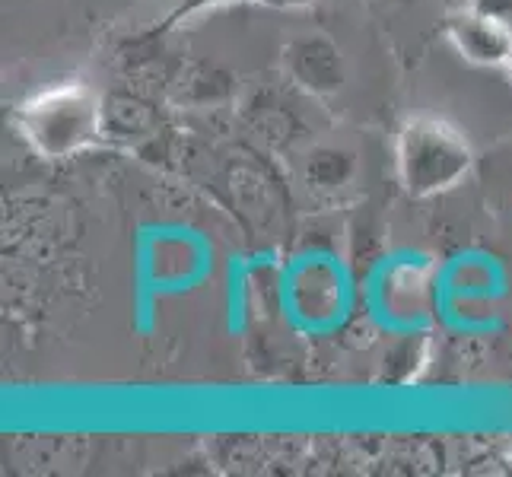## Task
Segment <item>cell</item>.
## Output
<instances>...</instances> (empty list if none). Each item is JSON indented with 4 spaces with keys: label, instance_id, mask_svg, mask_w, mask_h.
<instances>
[{
    "label": "cell",
    "instance_id": "1",
    "mask_svg": "<svg viewBox=\"0 0 512 477\" xmlns=\"http://www.w3.org/2000/svg\"><path fill=\"white\" fill-rule=\"evenodd\" d=\"M217 271V249L201 226L185 220H153L134 236L131 249V325L150 338L160 306L201 290Z\"/></svg>",
    "mask_w": 512,
    "mask_h": 477
},
{
    "label": "cell",
    "instance_id": "2",
    "mask_svg": "<svg viewBox=\"0 0 512 477\" xmlns=\"http://www.w3.org/2000/svg\"><path fill=\"white\" fill-rule=\"evenodd\" d=\"M274 303L293 334L328 341L338 338L357 315L360 280L344 255L325 245H309L277 268Z\"/></svg>",
    "mask_w": 512,
    "mask_h": 477
},
{
    "label": "cell",
    "instance_id": "3",
    "mask_svg": "<svg viewBox=\"0 0 512 477\" xmlns=\"http://www.w3.org/2000/svg\"><path fill=\"white\" fill-rule=\"evenodd\" d=\"M512 268L484 245H465L436 264L433 315L452 338L490 341L509 328Z\"/></svg>",
    "mask_w": 512,
    "mask_h": 477
},
{
    "label": "cell",
    "instance_id": "4",
    "mask_svg": "<svg viewBox=\"0 0 512 477\" xmlns=\"http://www.w3.org/2000/svg\"><path fill=\"white\" fill-rule=\"evenodd\" d=\"M430 252L414 245H395L369 261L360 280V306L376 331L388 338H423L433 331V277Z\"/></svg>",
    "mask_w": 512,
    "mask_h": 477
},
{
    "label": "cell",
    "instance_id": "5",
    "mask_svg": "<svg viewBox=\"0 0 512 477\" xmlns=\"http://www.w3.org/2000/svg\"><path fill=\"white\" fill-rule=\"evenodd\" d=\"M471 169V147L439 118H414L398 134V179L411 198L449 191Z\"/></svg>",
    "mask_w": 512,
    "mask_h": 477
},
{
    "label": "cell",
    "instance_id": "6",
    "mask_svg": "<svg viewBox=\"0 0 512 477\" xmlns=\"http://www.w3.org/2000/svg\"><path fill=\"white\" fill-rule=\"evenodd\" d=\"M23 131L29 137V144L48 156L74 153L96 137L99 105L80 86L45 93L29 109H23Z\"/></svg>",
    "mask_w": 512,
    "mask_h": 477
},
{
    "label": "cell",
    "instance_id": "7",
    "mask_svg": "<svg viewBox=\"0 0 512 477\" xmlns=\"http://www.w3.org/2000/svg\"><path fill=\"white\" fill-rule=\"evenodd\" d=\"M274 255L255 252V255H229L226 258V274H223V318L226 331L242 334L252 322V306H255V284L258 277L271 268Z\"/></svg>",
    "mask_w": 512,
    "mask_h": 477
},
{
    "label": "cell",
    "instance_id": "8",
    "mask_svg": "<svg viewBox=\"0 0 512 477\" xmlns=\"http://www.w3.org/2000/svg\"><path fill=\"white\" fill-rule=\"evenodd\" d=\"M449 39L474 64L512 61V32L487 13H458L449 23Z\"/></svg>",
    "mask_w": 512,
    "mask_h": 477
},
{
    "label": "cell",
    "instance_id": "9",
    "mask_svg": "<svg viewBox=\"0 0 512 477\" xmlns=\"http://www.w3.org/2000/svg\"><path fill=\"white\" fill-rule=\"evenodd\" d=\"M287 61L299 86L309 93H331L341 86V61L338 51L322 39H303L287 48Z\"/></svg>",
    "mask_w": 512,
    "mask_h": 477
},
{
    "label": "cell",
    "instance_id": "10",
    "mask_svg": "<svg viewBox=\"0 0 512 477\" xmlns=\"http://www.w3.org/2000/svg\"><path fill=\"white\" fill-rule=\"evenodd\" d=\"M207 4H217V0H188V4H182L179 16L182 13H191V10H201ZM261 4H271V7H299V4H309V0H261Z\"/></svg>",
    "mask_w": 512,
    "mask_h": 477
}]
</instances>
